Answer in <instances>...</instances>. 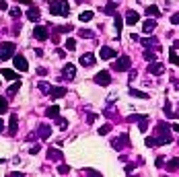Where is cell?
Masks as SVG:
<instances>
[{"label": "cell", "instance_id": "cell-1", "mask_svg": "<svg viewBox=\"0 0 179 177\" xmlns=\"http://www.w3.org/2000/svg\"><path fill=\"white\" fill-rule=\"evenodd\" d=\"M171 126H167L165 122H161L157 126V140L158 144H171L173 142V136H171Z\"/></svg>", "mask_w": 179, "mask_h": 177}, {"label": "cell", "instance_id": "cell-2", "mask_svg": "<svg viewBox=\"0 0 179 177\" xmlns=\"http://www.w3.org/2000/svg\"><path fill=\"white\" fill-rule=\"evenodd\" d=\"M49 10H52V14L68 17L70 14V4L66 0H52V2H49Z\"/></svg>", "mask_w": 179, "mask_h": 177}, {"label": "cell", "instance_id": "cell-3", "mask_svg": "<svg viewBox=\"0 0 179 177\" xmlns=\"http://www.w3.org/2000/svg\"><path fill=\"white\" fill-rule=\"evenodd\" d=\"M14 45L13 41H4L2 45H0V60H8V58H13L14 56Z\"/></svg>", "mask_w": 179, "mask_h": 177}, {"label": "cell", "instance_id": "cell-4", "mask_svg": "<svg viewBox=\"0 0 179 177\" xmlns=\"http://www.w3.org/2000/svg\"><path fill=\"white\" fill-rule=\"evenodd\" d=\"M132 68V60L128 58V56H122L117 62H113V70H117V72H126V70Z\"/></svg>", "mask_w": 179, "mask_h": 177}, {"label": "cell", "instance_id": "cell-5", "mask_svg": "<svg viewBox=\"0 0 179 177\" xmlns=\"http://www.w3.org/2000/svg\"><path fill=\"white\" fill-rule=\"evenodd\" d=\"M128 142H130L128 134H122L119 138H113V140H111V144H113V148H115V150H124V148H128Z\"/></svg>", "mask_w": 179, "mask_h": 177}, {"label": "cell", "instance_id": "cell-6", "mask_svg": "<svg viewBox=\"0 0 179 177\" xmlns=\"http://www.w3.org/2000/svg\"><path fill=\"white\" fill-rule=\"evenodd\" d=\"M95 82H97V85L107 87V85H111V74L107 72V70H101V72H97V74H95Z\"/></svg>", "mask_w": 179, "mask_h": 177}, {"label": "cell", "instance_id": "cell-7", "mask_svg": "<svg viewBox=\"0 0 179 177\" xmlns=\"http://www.w3.org/2000/svg\"><path fill=\"white\" fill-rule=\"evenodd\" d=\"M13 60H14V68H17V70H21V72H27V70H29L27 60H25V58H23L21 54H17V56L13 58Z\"/></svg>", "mask_w": 179, "mask_h": 177}, {"label": "cell", "instance_id": "cell-8", "mask_svg": "<svg viewBox=\"0 0 179 177\" xmlns=\"http://www.w3.org/2000/svg\"><path fill=\"white\" fill-rule=\"evenodd\" d=\"M33 35H35V39L43 41V39H48V37H49V31H48V27L37 25V27H35V31H33Z\"/></svg>", "mask_w": 179, "mask_h": 177}, {"label": "cell", "instance_id": "cell-9", "mask_svg": "<svg viewBox=\"0 0 179 177\" xmlns=\"http://www.w3.org/2000/svg\"><path fill=\"white\" fill-rule=\"evenodd\" d=\"M148 72L154 74V76H161L165 72V64H163V62H152L150 66H148Z\"/></svg>", "mask_w": 179, "mask_h": 177}, {"label": "cell", "instance_id": "cell-10", "mask_svg": "<svg viewBox=\"0 0 179 177\" xmlns=\"http://www.w3.org/2000/svg\"><path fill=\"white\" fill-rule=\"evenodd\" d=\"M17 130H19V116L17 113H10V122H8V134L14 136L17 134Z\"/></svg>", "mask_w": 179, "mask_h": 177}, {"label": "cell", "instance_id": "cell-11", "mask_svg": "<svg viewBox=\"0 0 179 177\" xmlns=\"http://www.w3.org/2000/svg\"><path fill=\"white\" fill-rule=\"evenodd\" d=\"M64 95H68V91L64 87H52V91H49V97L52 99H62Z\"/></svg>", "mask_w": 179, "mask_h": 177}, {"label": "cell", "instance_id": "cell-12", "mask_svg": "<svg viewBox=\"0 0 179 177\" xmlns=\"http://www.w3.org/2000/svg\"><path fill=\"white\" fill-rule=\"evenodd\" d=\"M27 19H29V21H33V23H37V21L41 19V13H39V8H37V6H29V10H27Z\"/></svg>", "mask_w": 179, "mask_h": 177}, {"label": "cell", "instance_id": "cell-13", "mask_svg": "<svg viewBox=\"0 0 179 177\" xmlns=\"http://www.w3.org/2000/svg\"><path fill=\"white\" fill-rule=\"evenodd\" d=\"M99 58L101 60H111V58H115V49H111V48H101V52H99Z\"/></svg>", "mask_w": 179, "mask_h": 177}, {"label": "cell", "instance_id": "cell-14", "mask_svg": "<svg viewBox=\"0 0 179 177\" xmlns=\"http://www.w3.org/2000/svg\"><path fill=\"white\" fill-rule=\"evenodd\" d=\"M62 74H64V78H66V81H72V78H74V74H76V68L72 66V64H66V66H64V70H62Z\"/></svg>", "mask_w": 179, "mask_h": 177}, {"label": "cell", "instance_id": "cell-15", "mask_svg": "<svg viewBox=\"0 0 179 177\" xmlns=\"http://www.w3.org/2000/svg\"><path fill=\"white\" fill-rule=\"evenodd\" d=\"M140 43L144 45L146 49H150V48H157V49H161L158 48V41H157V37H146V39H140Z\"/></svg>", "mask_w": 179, "mask_h": 177}, {"label": "cell", "instance_id": "cell-16", "mask_svg": "<svg viewBox=\"0 0 179 177\" xmlns=\"http://www.w3.org/2000/svg\"><path fill=\"white\" fill-rule=\"evenodd\" d=\"M80 64H83L84 68L93 66V64H95V56H93V54H83V56H80Z\"/></svg>", "mask_w": 179, "mask_h": 177}, {"label": "cell", "instance_id": "cell-17", "mask_svg": "<svg viewBox=\"0 0 179 177\" xmlns=\"http://www.w3.org/2000/svg\"><path fill=\"white\" fill-rule=\"evenodd\" d=\"M138 21H140V14L134 13V10H128V14H126V23H128V25H136Z\"/></svg>", "mask_w": 179, "mask_h": 177}, {"label": "cell", "instance_id": "cell-18", "mask_svg": "<svg viewBox=\"0 0 179 177\" xmlns=\"http://www.w3.org/2000/svg\"><path fill=\"white\" fill-rule=\"evenodd\" d=\"M45 116L52 117V120H58V117H60V107H58V105H52V107H48V109H45Z\"/></svg>", "mask_w": 179, "mask_h": 177}, {"label": "cell", "instance_id": "cell-19", "mask_svg": "<svg viewBox=\"0 0 179 177\" xmlns=\"http://www.w3.org/2000/svg\"><path fill=\"white\" fill-rule=\"evenodd\" d=\"M0 74L4 76V78H6V81H19V76H17V72H14V70L2 68V70H0Z\"/></svg>", "mask_w": 179, "mask_h": 177}, {"label": "cell", "instance_id": "cell-20", "mask_svg": "<svg viewBox=\"0 0 179 177\" xmlns=\"http://www.w3.org/2000/svg\"><path fill=\"white\" fill-rule=\"evenodd\" d=\"M115 8H117V2L111 0V2H107V4L103 6V13L105 14H115Z\"/></svg>", "mask_w": 179, "mask_h": 177}, {"label": "cell", "instance_id": "cell-21", "mask_svg": "<svg viewBox=\"0 0 179 177\" xmlns=\"http://www.w3.org/2000/svg\"><path fill=\"white\" fill-rule=\"evenodd\" d=\"M144 33H152L154 29H157V21H152V19H148V21H144Z\"/></svg>", "mask_w": 179, "mask_h": 177}, {"label": "cell", "instance_id": "cell-22", "mask_svg": "<svg viewBox=\"0 0 179 177\" xmlns=\"http://www.w3.org/2000/svg\"><path fill=\"white\" fill-rule=\"evenodd\" d=\"M48 159H56V161H62V159H64V155H62V152H60L58 148H49V150H48Z\"/></svg>", "mask_w": 179, "mask_h": 177}, {"label": "cell", "instance_id": "cell-23", "mask_svg": "<svg viewBox=\"0 0 179 177\" xmlns=\"http://www.w3.org/2000/svg\"><path fill=\"white\" fill-rule=\"evenodd\" d=\"M146 14H148V17L158 19V17H161V10H158V6H154V4H152V6H146Z\"/></svg>", "mask_w": 179, "mask_h": 177}, {"label": "cell", "instance_id": "cell-24", "mask_svg": "<svg viewBox=\"0 0 179 177\" xmlns=\"http://www.w3.org/2000/svg\"><path fill=\"white\" fill-rule=\"evenodd\" d=\"M64 48L68 49V52H74V49H76V39H72V37H68V39L64 41Z\"/></svg>", "mask_w": 179, "mask_h": 177}, {"label": "cell", "instance_id": "cell-25", "mask_svg": "<svg viewBox=\"0 0 179 177\" xmlns=\"http://www.w3.org/2000/svg\"><path fill=\"white\" fill-rule=\"evenodd\" d=\"M144 144L148 146V148H154V146H161V144H158V140H157V136H148V138L144 140Z\"/></svg>", "mask_w": 179, "mask_h": 177}, {"label": "cell", "instance_id": "cell-26", "mask_svg": "<svg viewBox=\"0 0 179 177\" xmlns=\"http://www.w3.org/2000/svg\"><path fill=\"white\" fill-rule=\"evenodd\" d=\"M19 88H21V81H14L13 85H10V87H8V91H6V93H8V95H10V97H13L14 93H17V91H19Z\"/></svg>", "mask_w": 179, "mask_h": 177}, {"label": "cell", "instance_id": "cell-27", "mask_svg": "<svg viewBox=\"0 0 179 177\" xmlns=\"http://www.w3.org/2000/svg\"><path fill=\"white\" fill-rule=\"evenodd\" d=\"M49 134H52V128L49 126H39V136L41 138H49Z\"/></svg>", "mask_w": 179, "mask_h": 177}, {"label": "cell", "instance_id": "cell-28", "mask_svg": "<svg viewBox=\"0 0 179 177\" xmlns=\"http://www.w3.org/2000/svg\"><path fill=\"white\" fill-rule=\"evenodd\" d=\"M169 62L175 64V66H179V56L175 54V49H169Z\"/></svg>", "mask_w": 179, "mask_h": 177}, {"label": "cell", "instance_id": "cell-29", "mask_svg": "<svg viewBox=\"0 0 179 177\" xmlns=\"http://www.w3.org/2000/svg\"><path fill=\"white\" fill-rule=\"evenodd\" d=\"M167 169H169V171H177L179 169V159H171V161L167 163Z\"/></svg>", "mask_w": 179, "mask_h": 177}, {"label": "cell", "instance_id": "cell-30", "mask_svg": "<svg viewBox=\"0 0 179 177\" xmlns=\"http://www.w3.org/2000/svg\"><path fill=\"white\" fill-rule=\"evenodd\" d=\"M72 25H60V27H56V33H70L72 31Z\"/></svg>", "mask_w": 179, "mask_h": 177}, {"label": "cell", "instance_id": "cell-31", "mask_svg": "<svg viewBox=\"0 0 179 177\" xmlns=\"http://www.w3.org/2000/svg\"><path fill=\"white\" fill-rule=\"evenodd\" d=\"M37 88L41 91L43 95H49V91H52V87H49L48 82H39V85H37Z\"/></svg>", "mask_w": 179, "mask_h": 177}, {"label": "cell", "instance_id": "cell-32", "mask_svg": "<svg viewBox=\"0 0 179 177\" xmlns=\"http://www.w3.org/2000/svg\"><path fill=\"white\" fill-rule=\"evenodd\" d=\"M130 95H132V97H138V99H148V95H146V93H142V91H136V88H130Z\"/></svg>", "mask_w": 179, "mask_h": 177}, {"label": "cell", "instance_id": "cell-33", "mask_svg": "<svg viewBox=\"0 0 179 177\" xmlns=\"http://www.w3.org/2000/svg\"><path fill=\"white\" fill-rule=\"evenodd\" d=\"M138 130H140V132H146V130H148V116H144L142 120H140V126H138Z\"/></svg>", "mask_w": 179, "mask_h": 177}, {"label": "cell", "instance_id": "cell-34", "mask_svg": "<svg viewBox=\"0 0 179 177\" xmlns=\"http://www.w3.org/2000/svg\"><path fill=\"white\" fill-rule=\"evenodd\" d=\"M93 17H95V13H93V10H84V13H80V21H84V23H87V21H91Z\"/></svg>", "mask_w": 179, "mask_h": 177}, {"label": "cell", "instance_id": "cell-35", "mask_svg": "<svg viewBox=\"0 0 179 177\" xmlns=\"http://www.w3.org/2000/svg\"><path fill=\"white\" fill-rule=\"evenodd\" d=\"M144 58L148 62H157V54H154V52H150V49H146V52H144Z\"/></svg>", "mask_w": 179, "mask_h": 177}, {"label": "cell", "instance_id": "cell-36", "mask_svg": "<svg viewBox=\"0 0 179 177\" xmlns=\"http://www.w3.org/2000/svg\"><path fill=\"white\" fill-rule=\"evenodd\" d=\"M6 109H8V101L4 99V97H0V116H2Z\"/></svg>", "mask_w": 179, "mask_h": 177}, {"label": "cell", "instance_id": "cell-37", "mask_svg": "<svg viewBox=\"0 0 179 177\" xmlns=\"http://www.w3.org/2000/svg\"><path fill=\"white\" fill-rule=\"evenodd\" d=\"M111 132V124H103V128H99V134L105 136V134H109Z\"/></svg>", "mask_w": 179, "mask_h": 177}, {"label": "cell", "instance_id": "cell-38", "mask_svg": "<svg viewBox=\"0 0 179 177\" xmlns=\"http://www.w3.org/2000/svg\"><path fill=\"white\" fill-rule=\"evenodd\" d=\"M56 122H58V126H60V130H66V126H68V120H64V117H58Z\"/></svg>", "mask_w": 179, "mask_h": 177}, {"label": "cell", "instance_id": "cell-39", "mask_svg": "<svg viewBox=\"0 0 179 177\" xmlns=\"http://www.w3.org/2000/svg\"><path fill=\"white\" fill-rule=\"evenodd\" d=\"M87 177H103L99 171H95V169H87Z\"/></svg>", "mask_w": 179, "mask_h": 177}, {"label": "cell", "instance_id": "cell-40", "mask_svg": "<svg viewBox=\"0 0 179 177\" xmlns=\"http://www.w3.org/2000/svg\"><path fill=\"white\" fill-rule=\"evenodd\" d=\"M58 173L66 175V173H70V167H68V165H60V167H58Z\"/></svg>", "mask_w": 179, "mask_h": 177}, {"label": "cell", "instance_id": "cell-41", "mask_svg": "<svg viewBox=\"0 0 179 177\" xmlns=\"http://www.w3.org/2000/svg\"><path fill=\"white\" fill-rule=\"evenodd\" d=\"M115 27H117V29H122V27H124V19H122L119 14H115Z\"/></svg>", "mask_w": 179, "mask_h": 177}, {"label": "cell", "instance_id": "cell-42", "mask_svg": "<svg viewBox=\"0 0 179 177\" xmlns=\"http://www.w3.org/2000/svg\"><path fill=\"white\" fill-rule=\"evenodd\" d=\"M19 14H21V8H10V17H13V19H17V17H19Z\"/></svg>", "mask_w": 179, "mask_h": 177}, {"label": "cell", "instance_id": "cell-43", "mask_svg": "<svg viewBox=\"0 0 179 177\" xmlns=\"http://www.w3.org/2000/svg\"><path fill=\"white\" fill-rule=\"evenodd\" d=\"M78 35H80V37H93V33H91V31H87V29H80V31H78Z\"/></svg>", "mask_w": 179, "mask_h": 177}, {"label": "cell", "instance_id": "cell-44", "mask_svg": "<svg viewBox=\"0 0 179 177\" xmlns=\"http://www.w3.org/2000/svg\"><path fill=\"white\" fill-rule=\"evenodd\" d=\"M142 117H144V116H138V113H134V116H130V117H128V122H140Z\"/></svg>", "mask_w": 179, "mask_h": 177}, {"label": "cell", "instance_id": "cell-45", "mask_svg": "<svg viewBox=\"0 0 179 177\" xmlns=\"http://www.w3.org/2000/svg\"><path fill=\"white\" fill-rule=\"evenodd\" d=\"M39 150H41V146H39V144H37V146H31V148H29V152H31V155H37V152H39Z\"/></svg>", "mask_w": 179, "mask_h": 177}, {"label": "cell", "instance_id": "cell-46", "mask_svg": "<svg viewBox=\"0 0 179 177\" xmlns=\"http://www.w3.org/2000/svg\"><path fill=\"white\" fill-rule=\"evenodd\" d=\"M95 120H97V113H89V116H87V122L89 124H93Z\"/></svg>", "mask_w": 179, "mask_h": 177}, {"label": "cell", "instance_id": "cell-47", "mask_svg": "<svg viewBox=\"0 0 179 177\" xmlns=\"http://www.w3.org/2000/svg\"><path fill=\"white\" fill-rule=\"evenodd\" d=\"M171 23H173V25H179V13H175L171 17Z\"/></svg>", "mask_w": 179, "mask_h": 177}, {"label": "cell", "instance_id": "cell-48", "mask_svg": "<svg viewBox=\"0 0 179 177\" xmlns=\"http://www.w3.org/2000/svg\"><path fill=\"white\" fill-rule=\"evenodd\" d=\"M10 31H13V35H19V33H21V25H14Z\"/></svg>", "mask_w": 179, "mask_h": 177}, {"label": "cell", "instance_id": "cell-49", "mask_svg": "<svg viewBox=\"0 0 179 177\" xmlns=\"http://www.w3.org/2000/svg\"><path fill=\"white\" fill-rule=\"evenodd\" d=\"M167 117H173V120H177V117H179V111H169V113H167Z\"/></svg>", "mask_w": 179, "mask_h": 177}, {"label": "cell", "instance_id": "cell-50", "mask_svg": "<svg viewBox=\"0 0 179 177\" xmlns=\"http://www.w3.org/2000/svg\"><path fill=\"white\" fill-rule=\"evenodd\" d=\"M0 8H2V10H6V8H8V2H6V0H0Z\"/></svg>", "mask_w": 179, "mask_h": 177}, {"label": "cell", "instance_id": "cell-51", "mask_svg": "<svg viewBox=\"0 0 179 177\" xmlns=\"http://www.w3.org/2000/svg\"><path fill=\"white\" fill-rule=\"evenodd\" d=\"M163 165H165V159L158 157V159H157V167H163Z\"/></svg>", "mask_w": 179, "mask_h": 177}, {"label": "cell", "instance_id": "cell-52", "mask_svg": "<svg viewBox=\"0 0 179 177\" xmlns=\"http://www.w3.org/2000/svg\"><path fill=\"white\" fill-rule=\"evenodd\" d=\"M37 74H39V76H45V74H48V70H45V68H37Z\"/></svg>", "mask_w": 179, "mask_h": 177}, {"label": "cell", "instance_id": "cell-53", "mask_svg": "<svg viewBox=\"0 0 179 177\" xmlns=\"http://www.w3.org/2000/svg\"><path fill=\"white\" fill-rule=\"evenodd\" d=\"M132 169H134V163H128V165H126V171H128V173H130Z\"/></svg>", "mask_w": 179, "mask_h": 177}, {"label": "cell", "instance_id": "cell-54", "mask_svg": "<svg viewBox=\"0 0 179 177\" xmlns=\"http://www.w3.org/2000/svg\"><path fill=\"white\" fill-rule=\"evenodd\" d=\"M171 49H179V39L173 41V48H171Z\"/></svg>", "mask_w": 179, "mask_h": 177}, {"label": "cell", "instance_id": "cell-55", "mask_svg": "<svg viewBox=\"0 0 179 177\" xmlns=\"http://www.w3.org/2000/svg\"><path fill=\"white\" fill-rule=\"evenodd\" d=\"M19 2H21V4H27V6H33V4H31V0H19Z\"/></svg>", "mask_w": 179, "mask_h": 177}, {"label": "cell", "instance_id": "cell-56", "mask_svg": "<svg viewBox=\"0 0 179 177\" xmlns=\"http://www.w3.org/2000/svg\"><path fill=\"white\" fill-rule=\"evenodd\" d=\"M171 130H173V132H179V124H173V126H171Z\"/></svg>", "mask_w": 179, "mask_h": 177}, {"label": "cell", "instance_id": "cell-57", "mask_svg": "<svg viewBox=\"0 0 179 177\" xmlns=\"http://www.w3.org/2000/svg\"><path fill=\"white\" fill-rule=\"evenodd\" d=\"M8 177H23V173H17V171H14V173H10Z\"/></svg>", "mask_w": 179, "mask_h": 177}, {"label": "cell", "instance_id": "cell-58", "mask_svg": "<svg viewBox=\"0 0 179 177\" xmlns=\"http://www.w3.org/2000/svg\"><path fill=\"white\" fill-rule=\"evenodd\" d=\"M2 130H4V122H2V120H0V132H2Z\"/></svg>", "mask_w": 179, "mask_h": 177}]
</instances>
